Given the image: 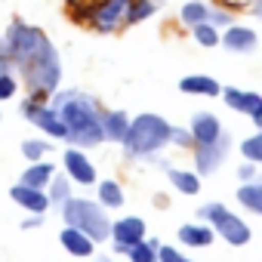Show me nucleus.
<instances>
[{
	"instance_id": "nucleus-4",
	"label": "nucleus",
	"mask_w": 262,
	"mask_h": 262,
	"mask_svg": "<svg viewBox=\"0 0 262 262\" xmlns=\"http://www.w3.org/2000/svg\"><path fill=\"white\" fill-rule=\"evenodd\" d=\"M59 210H62L65 225L80 228V231L90 234L96 244H102V241L111 237V219H108V213H105V207H102L99 201H90V198H68Z\"/></svg>"
},
{
	"instance_id": "nucleus-15",
	"label": "nucleus",
	"mask_w": 262,
	"mask_h": 262,
	"mask_svg": "<svg viewBox=\"0 0 262 262\" xmlns=\"http://www.w3.org/2000/svg\"><path fill=\"white\" fill-rule=\"evenodd\" d=\"M222 47L231 53H253L256 50V31L244 28V25H228V31L222 34Z\"/></svg>"
},
{
	"instance_id": "nucleus-39",
	"label": "nucleus",
	"mask_w": 262,
	"mask_h": 262,
	"mask_svg": "<svg viewBox=\"0 0 262 262\" xmlns=\"http://www.w3.org/2000/svg\"><path fill=\"white\" fill-rule=\"evenodd\" d=\"M0 117H4V114H0Z\"/></svg>"
},
{
	"instance_id": "nucleus-1",
	"label": "nucleus",
	"mask_w": 262,
	"mask_h": 262,
	"mask_svg": "<svg viewBox=\"0 0 262 262\" xmlns=\"http://www.w3.org/2000/svg\"><path fill=\"white\" fill-rule=\"evenodd\" d=\"M4 47L13 59V71H19L34 99H50L59 90L62 62L43 28L16 19L4 34Z\"/></svg>"
},
{
	"instance_id": "nucleus-14",
	"label": "nucleus",
	"mask_w": 262,
	"mask_h": 262,
	"mask_svg": "<svg viewBox=\"0 0 262 262\" xmlns=\"http://www.w3.org/2000/svg\"><path fill=\"white\" fill-rule=\"evenodd\" d=\"M219 96L225 99V105H228L231 111H241V114H250V117L262 111V96H259V93H247V90H234V86H225Z\"/></svg>"
},
{
	"instance_id": "nucleus-16",
	"label": "nucleus",
	"mask_w": 262,
	"mask_h": 262,
	"mask_svg": "<svg viewBox=\"0 0 262 262\" xmlns=\"http://www.w3.org/2000/svg\"><path fill=\"white\" fill-rule=\"evenodd\" d=\"M179 90L188 93V96H219L222 93L219 80L210 77V74H188V77L179 80Z\"/></svg>"
},
{
	"instance_id": "nucleus-5",
	"label": "nucleus",
	"mask_w": 262,
	"mask_h": 262,
	"mask_svg": "<svg viewBox=\"0 0 262 262\" xmlns=\"http://www.w3.org/2000/svg\"><path fill=\"white\" fill-rule=\"evenodd\" d=\"M198 219L210 222V225H213V231H216V234H222V241H225V244H231V247H244V244L253 237L250 225H247L241 216H234V213H231L225 204H219V201L198 207Z\"/></svg>"
},
{
	"instance_id": "nucleus-21",
	"label": "nucleus",
	"mask_w": 262,
	"mask_h": 262,
	"mask_svg": "<svg viewBox=\"0 0 262 262\" xmlns=\"http://www.w3.org/2000/svg\"><path fill=\"white\" fill-rule=\"evenodd\" d=\"M158 10H161V0H133L129 10H126V16H123V25H139L142 19L155 16Z\"/></svg>"
},
{
	"instance_id": "nucleus-6",
	"label": "nucleus",
	"mask_w": 262,
	"mask_h": 262,
	"mask_svg": "<svg viewBox=\"0 0 262 262\" xmlns=\"http://www.w3.org/2000/svg\"><path fill=\"white\" fill-rule=\"evenodd\" d=\"M19 111L25 114V120H28L31 126H37L40 133H47L50 139H68V129H65L62 117L53 111V105H50L47 99H34V96H28V99L19 105Z\"/></svg>"
},
{
	"instance_id": "nucleus-13",
	"label": "nucleus",
	"mask_w": 262,
	"mask_h": 262,
	"mask_svg": "<svg viewBox=\"0 0 262 262\" xmlns=\"http://www.w3.org/2000/svg\"><path fill=\"white\" fill-rule=\"evenodd\" d=\"M59 244L65 247V253H71V256H77V259H86V256L96 253V241H93L90 234H83L80 228H74V225H65V228L59 231Z\"/></svg>"
},
{
	"instance_id": "nucleus-11",
	"label": "nucleus",
	"mask_w": 262,
	"mask_h": 262,
	"mask_svg": "<svg viewBox=\"0 0 262 262\" xmlns=\"http://www.w3.org/2000/svg\"><path fill=\"white\" fill-rule=\"evenodd\" d=\"M62 164H65V173L77 182V185H96V167L93 161L80 151V148H68L62 155Z\"/></svg>"
},
{
	"instance_id": "nucleus-22",
	"label": "nucleus",
	"mask_w": 262,
	"mask_h": 262,
	"mask_svg": "<svg viewBox=\"0 0 262 262\" xmlns=\"http://www.w3.org/2000/svg\"><path fill=\"white\" fill-rule=\"evenodd\" d=\"M167 176H170L173 188H179L182 194H198V191H201V176L191 173V170H173V167H170Z\"/></svg>"
},
{
	"instance_id": "nucleus-35",
	"label": "nucleus",
	"mask_w": 262,
	"mask_h": 262,
	"mask_svg": "<svg viewBox=\"0 0 262 262\" xmlns=\"http://www.w3.org/2000/svg\"><path fill=\"white\" fill-rule=\"evenodd\" d=\"M7 71H13V59H10V53H7V47L0 43V74H7Z\"/></svg>"
},
{
	"instance_id": "nucleus-30",
	"label": "nucleus",
	"mask_w": 262,
	"mask_h": 262,
	"mask_svg": "<svg viewBox=\"0 0 262 262\" xmlns=\"http://www.w3.org/2000/svg\"><path fill=\"white\" fill-rule=\"evenodd\" d=\"M19 93V77L16 71H7V74H0V102H7Z\"/></svg>"
},
{
	"instance_id": "nucleus-26",
	"label": "nucleus",
	"mask_w": 262,
	"mask_h": 262,
	"mask_svg": "<svg viewBox=\"0 0 262 262\" xmlns=\"http://www.w3.org/2000/svg\"><path fill=\"white\" fill-rule=\"evenodd\" d=\"M158 250H161V244L155 237H148V241H139L126 256H129V262H158Z\"/></svg>"
},
{
	"instance_id": "nucleus-23",
	"label": "nucleus",
	"mask_w": 262,
	"mask_h": 262,
	"mask_svg": "<svg viewBox=\"0 0 262 262\" xmlns=\"http://www.w3.org/2000/svg\"><path fill=\"white\" fill-rule=\"evenodd\" d=\"M99 204L105 210H117L123 204V188L114 182V179H102L99 182Z\"/></svg>"
},
{
	"instance_id": "nucleus-20",
	"label": "nucleus",
	"mask_w": 262,
	"mask_h": 262,
	"mask_svg": "<svg viewBox=\"0 0 262 262\" xmlns=\"http://www.w3.org/2000/svg\"><path fill=\"white\" fill-rule=\"evenodd\" d=\"M237 204L247 207L250 213L262 216V182H244L237 188Z\"/></svg>"
},
{
	"instance_id": "nucleus-3",
	"label": "nucleus",
	"mask_w": 262,
	"mask_h": 262,
	"mask_svg": "<svg viewBox=\"0 0 262 262\" xmlns=\"http://www.w3.org/2000/svg\"><path fill=\"white\" fill-rule=\"evenodd\" d=\"M173 139V126L161 117V114H139L129 120L126 126V136H123V151L136 161L155 158L161 148H167Z\"/></svg>"
},
{
	"instance_id": "nucleus-32",
	"label": "nucleus",
	"mask_w": 262,
	"mask_h": 262,
	"mask_svg": "<svg viewBox=\"0 0 262 262\" xmlns=\"http://www.w3.org/2000/svg\"><path fill=\"white\" fill-rule=\"evenodd\" d=\"M170 142H176V145H182V148L194 145V139H191V129H176V126H173V139H170Z\"/></svg>"
},
{
	"instance_id": "nucleus-29",
	"label": "nucleus",
	"mask_w": 262,
	"mask_h": 262,
	"mask_svg": "<svg viewBox=\"0 0 262 262\" xmlns=\"http://www.w3.org/2000/svg\"><path fill=\"white\" fill-rule=\"evenodd\" d=\"M47 151H50V142H47V139H25V142H22V155H25L31 164H34V161H43Z\"/></svg>"
},
{
	"instance_id": "nucleus-12",
	"label": "nucleus",
	"mask_w": 262,
	"mask_h": 262,
	"mask_svg": "<svg viewBox=\"0 0 262 262\" xmlns=\"http://www.w3.org/2000/svg\"><path fill=\"white\" fill-rule=\"evenodd\" d=\"M10 198L25 210V213H47L50 210V198L43 188H31V185H13L10 188Z\"/></svg>"
},
{
	"instance_id": "nucleus-27",
	"label": "nucleus",
	"mask_w": 262,
	"mask_h": 262,
	"mask_svg": "<svg viewBox=\"0 0 262 262\" xmlns=\"http://www.w3.org/2000/svg\"><path fill=\"white\" fill-rule=\"evenodd\" d=\"M241 155H244V161H250V164H262V129L241 142Z\"/></svg>"
},
{
	"instance_id": "nucleus-25",
	"label": "nucleus",
	"mask_w": 262,
	"mask_h": 262,
	"mask_svg": "<svg viewBox=\"0 0 262 262\" xmlns=\"http://www.w3.org/2000/svg\"><path fill=\"white\" fill-rule=\"evenodd\" d=\"M47 188H50V194H47L50 198V207H62L71 198V176H53Z\"/></svg>"
},
{
	"instance_id": "nucleus-17",
	"label": "nucleus",
	"mask_w": 262,
	"mask_h": 262,
	"mask_svg": "<svg viewBox=\"0 0 262 262\" xmlns=\"http://www.w3.org/2000/svg\"><path fill=\"white\" fill-rule=\"evenodd\" d=\"M213 237H216V231H213V225L207 222V225H194V222H188V225H179V241L185 244V247H210L213 244Z\"/></svg>"
},
{
	"instance_id": "nucleus-19",
	"label": "nucleus",
	"mask_w": 262,
	"mask_h": 262,
	"mask_svg": "<svg viewBox=\"0 0 262 262\" xmlns=\"http://www.w3.org/2000/svg\"><path fill=\"white\" fill-rule=\"evenodd\" d=\"M56 176V167H53V161H34L25 173H22V185H31V188H47L50 185V179Z\"/></svg>"
},
{
	"instance_id": "nucleus-31",
	"label": "nucleus",
	"mask_w": 262,
	"mask_h": 262,
	"mask_svg": "<svg viewBox=\"0 0 262 262\" xmlns=\"http://www.w3.org/2000/svg\"><path fill=\"white\" fill-rule=\"evenodd\" d=\"M158 262H194V259H188L185 253H179L173 247H161L158 250Z\"/></svg>"
},
{
	"instance_id": "nucleus-36",
	"label": "nucleus",
	"mask_w": 262,
	"mask_h": 262,
	"mask_svg": "<svg viewBox=\"0 0 262 262\" xmlns=\"http://www.w3.org/2000/svg\"><path fill=\"white\" fill-rule=\"evenodd\" d=\"M43 225V213H31L25 222H22V228H40Z\"/></svg>"
},
{
	"instance_id": "nucleus-28",
	"label": "nucleus",
	"mask_w": 262,
	"mask_h": 262,
	"mask_svg": "<svg viewBox=\"0 0 262 262\" xmlns=\"http://www.w3.org/2000/svg\"><path fill=\"white\" fill-rule=\"evenodd\" d=\"M191 37H194L201 47H216V43L222 40L213 22H201V25H194V28H191Z\"/></svg>"
},
{
	"instance_id": "nucleus-38",
	"label": "nucleus",
	"mask_w": 262,
	"mask_h": 262,
	"mask_svg": "<svg viewBox=\"0 0 262 262\" xmlns=\"http://www.w3.org/2000/svg\"><path fill=\"white\" fill-rule=\"evenodd\" d=\"M96 262H114V259H111V256H105V253H102V256H96Z\"/></svg>"
},
{
	"instance_id": "nucleus-2",
	"label": "nucleus",
	"mask_w": 262,
	"mask_h": 262,
	"mask_svg": "<svg viewBox=\"0 0 262 262\" xmlns=\"http://www.w3.org/2000/svg\"><path fill=\"white\" fill-rule=\"evenodd\" d=\"M53 111L62 117L65 129H68V139L74 148H96L99 142H105V133H102V105L86 96V93H77V90H56L50 99Z\"/></svg>"
},
{
	"instance_id": "nucleus-7",
	"label": "nucleus",
	"mask_w": 262,
	"mask_h": 262,
	"mask_svg": "<svg viewBox=\"0 0 262 262\" xmlns=\"http://www.w3.org/2000/svg\"><path fill=\"white\" fill-rule=\"evenodd\" d=\"M129 4H133V0H96V4H90V16H86L90 28L93 31H102V34L114 31L123 22Z\"/></svg>"
},
{
	"instance_id": "nucleus-33",
	"label": "nucleus",
	"mask_w": 262,
	"mask_h": 262,
	"mask_svg": "<svg viewBox=\"0 0 262 262\" xmlns=\"http://www.w3.org/2000/svg\"><path fill=\"white\" fill-rule=\"evenodd\" d=\"M210 22L213 25H234L231 22V13H225V10H210Z\"/></svg>"
},
{
	"instance_id": "nucleus-9",
	"label": "nucleus",
	"mask_w": 262,
	"mask_h": 262,
	"mask_svg": "<svg viewBox=\"0 0 262 262\" xmlns=\"http://www.w3.org/2000/svg\"><path fill=\"white\" fill-rule=\"evenodd\" d=\"M111 241L117 253H129L139 241H145V222L139 216H123L117 222H111Z\"/></svg>"
},
{
	"instance_id": "nucleus-24",
	"label": "nucleus",
	"mask_w": 262,
	"mask_h": 262,
	"mask_svg": "<svg viewBox=\"0 0 262 262\" xmlns=\"http://www.w3.org/2000/svg\"><path fill=\"white\" fill-rule=\"evenodd\" d=\"M179 19H182L188 28H194V25H201V22H210V7L204 4V0H188V4L182 7V13H179Z\"/></svg>"
},
{
	"instance_id": "nucleus-18",
	"label": "nucleus",
	"mask_w": 262,
	"mask_h": 262,
	"mask_svg": "<svg viewBox=\"0 0 262 262\" xmlns=\"http://www.w3.org/2000/svg\"><path fill=\"white\" fill-rule=\"evenodd\" d=\"M126 126H129V117H126L123 111H105V114H102V133H105V142H123Z\"/></svg>"
},
{
	"instance_id": "nucleus-37",
	"label": "nucleus",
	"mask_w": 262,
	"mask_h": 262,
	"mask_svg": "<svg viewBox=\"0 0 262 262\" xmlns=\"http://www.w3.org/2000/svg\"><path fill=\"white\" fill-rule=\"evenodd\" d=\"M253 13H256V16L262 19V0H256V4H253Z\"/></svg>"
},
{
	"instance_id": "nucleus-34",
	"label": "nucleus",
	"mask_w": 262,
	"mask_h": 262,
	"mask_svg": "<svg viewBox=\"0 0 262 262\" xmlns=\"http://www.w3.org/2000/svg\"><path fill=\"white\" fill-rule=\"evenodd\" d=\"M253 176H256V164H250V161H247V164L237 170V179H241V182H253Z\"/></svg>"
},
{
	"instance_id": "nucleus-10",
	"label": "nucleus",
	"mask_w": 262,
	"mask_h": 262,
	"mask_svg": "<svg viewBox=\"0 0 262 262\" xmlns=\"http://www.w3.org/2000/svg\"><path fill=\"white\" fill-rule=\"evenodd\" d=\"M222 123L216 114L210 111H198L191 117V139H194V148H204V145H213L216 139H222Z\"/></svg>"
},
{
	"instance_id": "nucleus-8",
	"label": "nucleus",
	"mask_w": 262,
	"mask_h": 262,
	"mask_svg": "<svg viewBox=\"0 0 262 262\" xmlns=\"http://www.w3.org/2000/svg\"><path fill=\"white\" fill-rule=\"evenodd\" d=\"M228 151H231V136H228V133H222V139H216L213 145L194 148V167H198L194 173H198V176H210V173H216V170L225 164Z\"/></svg>"
}]
</instances>
